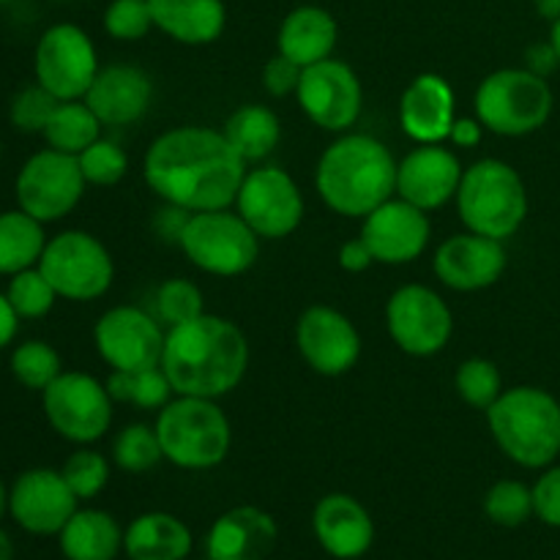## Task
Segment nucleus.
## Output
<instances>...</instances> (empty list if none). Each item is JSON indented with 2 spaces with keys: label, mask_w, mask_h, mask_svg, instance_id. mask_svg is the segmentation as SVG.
<instances>
[{
  "label": "nucleus",
  "mask_w": 560,
  "mask_h": 560,
  "mask_svg": "<svg viewBox=\"0 0 560 560\" xmlns=\"http://www.w3.org/2000/svg\"><path fill=\"white\" fill-rule=\"evenodd\" d=\"M249 164L211 126H175L148 145L142 178L153 195L186 211L233 208Z\"/></svg>",
  "instance_id": "nucleus-1"
},
{
  "label": "nucleus",
  "mask_w": 560,
  "mask_h": 560,
  "mask_svg": "<svg viewBox=\"0 0 560 560\" xmlns=\"http://www.w3.org/2000/svg\"><path fill=\"white\" fill-rule=\"evenodd\" d=\"M162 370L184 397L222 399L249 370V342L238 323L208 315L167 328Z\"/></svg>",
  "instance_id": "nucleus-2"
},
{
  "label": "nucleus",
  "mask_w": 560,
  "mask_h": 560,
  "mask_svg": "<svg viewBox=\"0 0 560 560\" xmlns=\"http://www.w3.org/2000/svg\"><path fill=\"white\" fill-rule=\"evenodd\" d=\"M397 164L377 137L345 131L323 151L315 189L334 213L364 219L397 195Z\"/></svg>",
  "instance_id": "nucleus-3"
},
{
  "label": "nucleus",
  "mask_w": 560,
  "mask_h": 560,
  "mask_svg": "<svg viewBox=\"0 0 560 560\" xmlns=\"http://www.w3.org/2000/svg\"><path fill=\"white\" fill-rule=\"evenodd\" d=\"M492 441L514 465L541 470L560 454V402L539 386L503 388L485 410Z\"/></svg>",
  "instance_id": "nucleus-4"
},
{
  "label": "nucleus",
  "mask_w": 560,
  "mask_h": 560,
  "mask_svg": "<svg viewBox=\"0 0 560 560\" xmlns=\"http://www.w3.org/2000/svg\"><path fill=\"white\" fill-rule=\"evenodd\" d=\"M156 435L167 463L180 470H211L228 459L233 427L219 399L175 394L156 413Z\"/></svg>",
  "instance_id": "nucleus-5"
},
{
  "label": "nucleus",
  "mask_w": 560,
  "mask_h": 560,
  "mask_svg": "<svg viewBox=\"0 0 560 560\" xmlns=\"http://www.w3.org/2000/svg\"><path fill=\"white\" fill-rule=\"evenodd\" d=\"M454 200L465 230L495 241L512 238L528 217L523 175L503 159H479L465 167Z\"/></svg>",
  "instance_id": "nucleus-6"
},
{
  "label": "nucleus",
  "mask_w": 560,
  "mask_h": 560,
  "mask_svg": "<svg viewBox=\"0 0 560 560\" xmlns=\"http://www.w3.org/2000/svg\"><path fill=\"white\" fill-rule=\"evenodd\" d=\"M556 96L545 77L528 69H498L479 82L474 96L476 118L501 137H525L550 120Z\"/></svg>",
  "instance_id": "nucleus-7"
},
{
  "label": "nucleus",
  "mask_w": 560,
  "mask_h": 560,
  "mask_svg": "<svg viewBox=\"0 0 560 560\" xmlns=\"http://www.w3.org/2000/svg\"><path fill=\"white\" fill-rule=\"evenodd\" d=\"M178 249L186 260L211 277H241L260 257V238L235 208L197 211L180 233Z\"/></svg>",
  "instance_id": "nucleus-8"
},
{
  "label": "nucleus",
  "mask_w": 560,
  "mask_h": 560,
  "mask_svg": "<svg viewBox=\"0 0 560 560\" xmlns=\"http://www.w3.org/2000/svg\"><path fill=\"white\" fill-rule=\"evenodd\" d=\"M58 299L96 301L113 288L115 262L107 246L85 230H63L47 241L38 260Z\"/></svg>",
  "instance_id": "nucleus-9"
},
{
  "label": "nucleus",
  "mask_w": 560,
  "mask_h": 560,
  "mask_svg": "<svg viewBox=\"0 0 560 560\" xmlns=\"http://www.w3.org/2000/svg\"><path fill=\"white\" fill-rule=\"evenodd\" d=\"M44 416L63 441L91 446L113 427V397L88 372H60L42 392Z\"/></svg>",
  "instance_id": "nucleus-10"
},
{
  "label": "nucleus",
  "mask_w": 560,
  "mask_h": 560,
  "mask_svg": "<svg viewBox=\"0 0 560 560\" xmlns=\"http://www.w3.org/2000/svg\"><path fill=\"white\" fill-rule=\"evenodd\" d=\"M233 208L260 241L288 238L304 222V195L293 175L277 164L246 170Z\"/></svg>",
  "instance_id": "nucleus-11"
},
{
  "label": "nucleus",
  "mask_w": 560,
  "mask_h": 560,
  "mask_svg": "<svg viewBox=\"0 0 560 560\" xmlns=\"http://www.w3.org/2000/svg\"><path fill=\"white\" fill-rule=\"evenodd\" d=\"M98 69L102 66H98L96 44L74 22H58L38 38L33 55L36 82L47 88L58 102L85 98Z\"/></svg>",
  "instance_id": "nucleus-12"
},
{
  "label": "nucleus",
  "mask_w": 560,
  "mask_h": 560,
  "mask_svg": "<svg viewBox=\"0 0 560 560\" xmlns=\"http://www.w3.org/2000/svg\"><path fill=\"white\" fill-rule=\"evenodd\" d=\"M386 328L402 353L430 359L452 342L454 315L443 295L427 284H402L386 304Z\"/></svg>",
  "instance_id": "nucleus-13"
},
{
  "label": "nucleus",
  "mask_w": 560,
  "mask_h": 560,
  "mask_svg": "<svg viewBox=\"0 0 560 560\" xmlns=\"http://www.w3.org/2000/svg\"><path fill=\"white\" fill-rule=\"evenodd\" d=\"M85 186L77 156L44 148L22 164L14 191L22 211L47 224L69 217L80 206Z\"/></svg>",
  "instance_id": "nucleus-14"
},
{
  "label": "nucleus",
  "mask_w": 560,
  "mask_h": 560,
  "mask_svg": "<svg viewBox=\"0 0 560 560\" xmlns=\"http://www.w3.org/2000/svg\"><path fill=\"white\" fill-rule=\"evenodd\" d=\"M295 98L312 124L331 135H345L361 118L364 88H361L359 74L345 60L331 55L301 71Z\"/></svg>",
  "instance_id": "nucleus-15"
},
{
  "label": "nucleus",
  "mask_w": 560,
  "mask_h": 560,
  "mask_svg": "<svg viewBox=\"0 0 560 560\" xmlns=\"http://www.w3.org/2000/svg\"><path fill=\"white\" fill-rule=\"evenodd\" d=\"M167 331L162 320L140 306H113L93 326V345L104 364L124 372H142L162 364Z\"/></svg>",
  "instance_id": "nucleus-16"
},
{
  "label": "nucleus",
  "mask_w": 560,
  "mask_h": 560,
  "mask_svg": "<svg viewBox=\"0 0 560 560\" xmlns=\"http://www.w3.org/2000/svg\"><path fill=\"white\" fill-rule=\"evenodd\" d=\"M295 348L312 372L339 377L361 359V334L348 315L326 304L301 312L295 323Z\"/></svg>",
  "instance_id": "nucleus-17"
},
{
  "label": "nucleus",
  "mask_w": 560,
  "mask_h": 560,
  "mask_svg": "<svg viewBox=\"0 0 560 560\" xmlns=\"http://www.w3.org/2000/svg\"><path fill=\"white\" fill-rule=\"evenodd\" d=\"M361 238L370 246L375 262L408 266V262L419 260L430 246V213L402 197H392L372 213H366L364 224H361Z\"/></svg>",
  "instance_id": "nucleus-18"
},
{
  "label": "nucleus",
  "mask_w": 560,
  "mask_h": 560,
  "mask_svg": "<svg viewBox=\"0 0 560 560\" xmlns=\"http://www.w3.org/2000/svg\"><path fill=\"white\" fill-rule=\"evenodd\" d=\"M80 498L66 485L63 474L52 468H31L16 476L9 490V514L22 530L33 536H58Z\"/></svg>",
  "instance_id": "nucleus-19"
},
{
  "label": "nucleus",
  "mask_w": 560,
  "mask_h": 560,
  "mask_svg": "<svg viewBox=\"0 0 560 560\" xmlns=\"http://www.w3.org/2000/svg\"><path fill=\"white\" fill-rule=\"evenodd\" d=\"M432 268L446 288L457 293H476V290L492 288L503 277L506 249H503V241L465 230L438 246Z\"/></svg>",
  "instance_id": "nucleus-20"
},
{
  "label": "nucleus",
  "mask_w": 560,
  "mask_h": 560,
  "mask_svg": "<svg viewBox=\"0 0 560 560\" xmlns=\"http://www.w3.org/2000/svg\"><path fill=\"white\" fill-rule=\"evenodd\" d=\"M463 162L452 148L419 145L397 164V197L432 213L457 197L463 180Z\"/></svg>",
  "instance_id": "nucleus-21"
},
{
  "label": "nucleus",
  "mask_w": 560,
  "mask_h": 560,
  "mask_svg": "<svg viewBox=\"0 0 560 560\" xmlns=\"http://www.w3.org/2000/svg\"><path fill=\"white\" fill-rule=\"evenodd\" d=\"M457 120V96L446 77L435 71L413 77L399 98V126L419 145L446 142Z\"/></svg>",
  "instance_id": "nucleus-22"
},
{
  "label": "nucleus",
  "mask_w": 560,
  "mask_h": 560,
  "mask_svg": "<svg viewBox=\"0 0 560 560\" xmlns=\"http://www.w3.org/2000/svg\"><path fill=\"white\" fill-rule=\"evenodd\" d=\"M312 530L323 550L337 560H359L375 541V523L361 501L348 492L320 498L312 512Z\"/></svg>",
  "instance_id": "nucleus-23"
},
{
  "label": "nucleus",
  "mask_w": 560,
  "mask_h": 560,
  "mask_svg": "<svg viewBox=\"0 0 560 560\" xmlns=\"http://www.w3.org/2000/svg\"><path fill=\"white\" fill-rule=\"evenodd\" d=\"M153 82L140 66L113 63L98 69L88 88L85 104L96 113L102 126H131L151 109Z\"/></svg>",
  "instance_id": "nucleus-24"
},
{
  "label": "nucleus",
  "mask_w": 560,
  "mask_h": 560,
  "mask_svg": "<svg viewBox=\"0 0 560 560\" xmlns=\"http://www.w3.org/2000/svg\"><path fill=\"white\" fill-rule=\"evenodd\" d=\"M277 520L260 506H235L211 525L206 550L211 560H266L277 547Z\"/></svg>",
  "instance_id": "nucleus-25"
},
{
  "label": "nucleus",
  "mask_w": 560,
  "mask_h": 560,
  "mask_svg": "<svg viewBox=\"0 0 560 560\" xmlns=\"http://www.w3.org/2000/svg\"><path fill=\"white\" fill-rule=\"evenodd\" d=\"M153 27L186 47H206L224 33V0H148Z\"/></svg>",
  "instance_id": "nucleus-26"
},
{
  "label": "nucleus",
  "mask_w": 560,
  "mask_h": 560,
  "mask_svg": "<svg viewBox=\"0 0 560 560\" xmlns=\"http://www.w3.org/2000/svg\"><path fill=\"white\" fill-rule=\"evenodd\" d=\"M337 38L339 25L331 11L320 9V5H299L279 25L277 47L301 69H306V66L331 58Z\"/></svg>",
  "instance_id": "nucleus-27"
},
{
  "label": "nucleus",
  "mask_w": 560,
  "mask_h": 560,
  "mask_svg": "<svg viewBox=\"0 0 560 560\" xmlns=\"http://www.w3.org/2000/svg\"><path fill=\"white\" fill-rule=\"evenodd\" d=\"M191 545L189 525L167 512L140 514L124 530V552L129 560H186Z\"/></svg>",
  "instance_id": "nucleus-28"
},
{
  "label": "nucleus",
  "mask_w": 560,
  "mask_h": 560,
  "mask_svg": "<svg viewBox=\"0 0 560 560\" xmlns=\"http://www.w3.org/2000/svg\"><path fill=\"white\" fill-rule=\"evenodd\" d=\"M58 539L66 560H115L124 552V528L102 509H77Z\"/></svg>",
  "instance_id": "nucleus-29"
},
{
  "label": "nucleus",
  "mask_w": 560,
  "mask_h": 560,
  "mask_svg": "<svg viewBox=\"0 0 560 560\" xmlns=\"http://www.w3.org/2000/svg\"><path fill=\"white\" fill-rule=\"evenodd\" d=\"M224 137L246 164H262L282 140V120L266 104H244L224 124Z\"/></svg>",
  "instance_id": "nucleus-30"
},
{
  "label": "nucleus",
  "mask_w": 560,
  "mask_h": 560,
  "mask_svg": "<svg viewBox=\"0 0 560 560\" xmlns=\"http://www.w3.org/2000/svg\"><path fill=\"white\" fill-rule=\"evenodd\" d=\"M47 241L44 222L33 219L22 208L0 213V273L14 277L25 268L38 266Z\"/></svg>",
  "instance_id": "nucleus-31"
},
{
  "label": "nucleus",
  "mask_w": 560,
  "mask_h": 560,
  "mask_svg": "<svg viewBox=\"0 0 560 560\" xmlns=\"http://www.w3.org/2000/svg\"><path fill=\"white\" fill-rule=\"evenodd\" d=\"M42 137L47 140V148L80 156L88 145H93L102 137V120L88 107L85 98L58 102L52 118L44 126Z\"/></svg>",
  "instance_id": "nucleus-32"
},
{
  "label": "nucleus",
  "mask_w": 560,
  "mask_h": 560,
  "mask_svg": "<svg viewBox=\"0 0 560 560\" xmlns=\"http://www.w3.org/2000/svg\"><path fill=\"white\" fill-rule=\"evenodd\" d=\"M164 459L162 443H159L156 427L151 424H126L113 441V463L126 474H148Z\"/></svg>",
  "instance_id": "nucleus-33"
},
{
  "label": "nucleus",
  "mask_w": 560,
  "mask_h": 560,
  "mask_svg": "<svg viewBox=\"0 0 560 560\" xmlns=\"http://www.w3.org/2000/svg\"><path fill=\"white\" fill-rule=\"evenodd\" d=\"M63 372L58 350L44 339H27L11 353V375L31 392H44Z\"/></svg>",
  "instance_id": "nucleus-34"
},
{
  "label": "nucleus",
  "mask_w": 560,
  "mask_h": 560,
  "mask_svg": "<svg viewBox=\"0 0 560 560\" xmlns=\"http://www.w3.org/2000/svg\"><path fill=\"white\" fill-rule=\"evenodd\" d=\"M485 514L490 523L501 528H520L536 517L534 512V487L523 485L517 479H501L487 490Z\"/></svg>",
  "instance_id": "nucleus-35"
},
{
  "label": "nucleus",
  "mask_w": 560,
  "mask_h": 560,
  "mask_svg": "<svg viewBox=\"0 0 560 560\" xmlns=\"http://www.w3.org/2000/svg\"><path fill=\"white\" fill-rule=\"evenodd\" d=\"M454 388H457L465 405L476 410H487L503 394L501 370L490 359H479V355L465 359L457 366V375H454Z\"/></svg>",
  "instance_id": "nucleus-36"
},
{
  "label": "nucleus",
  "mask_w": 560,
  "mask_h": 560,
  "mask_svg": "<svg viewBox=\"0 0 560 560\" xmlns=\"http://www.w3.org/2000/svg\"><path fill=\"white\" fill-rule=\"evenodd\" d=\"M5 299L14 306V312L20 315V320H38V317L49 315L58 301V293L49 284V279L44 277L42 268L33 266L25 271L9 277V288H5Z\"/></svg>",
  "instance_id": "nucleus-37"
},
{
  "label": "nucleus",
  "mask_w": 560,
  "mask_h": 560,
  "mask_svg": "<svg viewBox=\"0 0 560 560\" xmlns=\"http://www.w3.org/2000/svg\"><path fill=\"white\" fill-rule=\"evenodd\" d=\"M153 304H156V317L167 328L191 320V317H200L202 312H206L202 290L186 277L164 279V282L159 284Z\"/></svg>",
  "instance_id": "nucleus-38"
},
{
  "label": "nucleus",
  "mask_w": 560,
  "mask_h": 560,
  "mask_svg": "<svg viewBox=\"0 0 560 560\" xmlns=\"http://www.w3.org/2000/svg\"><path fill=\"white\" fill-rule=\"evenodd\" d=\"M60 474L80 501H91V498L102 495V490L107 487L109 463L102 452L82 446L66 459Z\"/></svg>",
  "instance_id": "nucleus-39"
},
{
  "label": "nucleus",
  "mask_w": 560,
  "mask_h": 560,
  "mask_svg": "<svg viewBox=\"0 0 560 560\" xmlns=\"http://www.w3.org/2000/svg\"><path fill=\"white\" fill-rule=\"evenodd\" d=\"M77 162H80L82 178L91 186H115L129 173V156H126L124 148L113 140H104V137L88 145L77 156Z\"/></svg>",
  "instance_id": "nucleus-40"
},
{
  "label": "nucleus",
  "mask_w": 560,
  "mask_h": 560,
  "mask_svg": "<svg viewBox=\"0 0 560 560\" xmlns=\"http://www.w3.org/2000/svg\"><path fill=\"white\" fill-rule=\"evenodd\" d=\"M55 107H58V98H55L47 88L33 82V85L22 88V91L11 98V126H14L16 131H25V135H42L47 120L52 118Z\"/></svg>",
  "instance_id": "nucleus-41"
},
{
  "label": "nucleus",
  "mask_w": 560,
  "mask_h": 560,
  "mask_svg": "<svg viewBox=\"0 0 560 560\" xmlns=\"http://www.w3.org/2000/svg\"><path fill=\"white\" fill-rule=\"evenodd\" d=\"M104 31L115 42H140L153 31L148 0H113L104 11Z\"/></svg>",
  "instance_id": "nucleus-42"
},
{
  "label": "nucleus",
  "mask_w": 560,
  "mask_h": 560,
  "mask_svg": "<svg viewBox=\"0 0 560 560\" xmlns=\"http://www.w3.org/2000/svg\"><path fill=\"white\" fill-rule=\"evenodd\" d=\"M175 397V388L170 377L164 375L162 364L151 370L135 372V392H131V405L142 410H162L170 399Z\"/></svg>",
  "instance_id": "nucleus-43"
},
{
  "label": "nucleus",
  "mask_w": 560,
  "mask_h": 560,
  "mask_svg": "<svg viewBox=\"0 0 560 560\" xmlns=\"http://www.w3.org/2000/svg\"><path fill=\"white\" fill-rule=\"evenodd\" d=\"M534 512L550 528H560V465H547L534 485Z\"/></svg>",
  "instance_id": "nucleus-44"
},
{
  "label": "nucleus",
  "mask_w": 560,
  "mask_h": 560,
  "mask_svg": "<svg viewBox=\"0 0 560 560\" xmlns=\"http://www.w3.org/2000/svg\"><path fill=\"white\" fill-rule=\"evenodd\" d=\"M301 66L295 60H290L288 55L277 52L266 66H262V85L266 91L271 93L273 98H284V96H295L301 82Z\"/></svg>",
  "instance_id": "nucleus-45"
},
{
  "label": "nucleus",
  "mask_w": 560,
  "mask_h": 560,
  "mask_svg": "<svg viewBox=\"0 0 560 560\" xmlns=\"http://www.w3.org/2000/svg\"><path fill=\"white\" fill-rule=\"evenodd\" d=\"M189 217H191V211H186V208H178V206H170V202H164L162 211L156 213V222H153V228H156V233L162 235V241L178 246L180 233H184Z\"/></svg>",
  "instance_id": "nucleus-46"
},
{
  "label": "nucleus",
  "mask_w": 560,
  "mask_h": 560,
  "mask_svg": "<svg viewBox=\"0 0 560 560\" xmlns=\"http://www.w3.org/2000/svg\"><path fill=\"white\" fill-rule=\"evenodd\" d=\"M560 66V55L558 49L552 47V42H539V44H530L528 49H525V66L523 69L534 71L536 77H550L552 71H556Z\"/></svg>",
  "instance_id": "nucleus-47"
},
{
  "label": "nucleus",
  "mask_w": 560,
  "mask_h": 560,
  "mask_svg": "<svg viewBox=\"0 0 560 560\" xmlns=\"http://www.w3.org/2000/svg\"><path fill=\"white\" fill-rule=\"evenodd\" d=\"M339 268L348 273H364L366 268L375 262V257H372L370 246L364 244V238H353V241H345L342 246H339Z\"/></svg>",
  "instance_id": "nucleus-48"
},
{
  "label": "nucleus",
  "mask_w": 560,
  "mask_h": 560,
  "mask_svg": "<svg viewBox=\"0 0 560 560\" xmlns=\"http://www.w3.org/2000/svg\"><path fill=\"white\" fill-rule=\"evenodd\" d=\"M485 126L479 118H457L454 120L452 131H448V140L457 148H476L485 137Z\"/></svg>",
  "instance_id": "nucleus-49"
},
{
  "label": "nucleus",
  "mask_w": 560,
  "mask_h": 560,
  "mask_svg": "<svg viewBox=\"0 0 560 560\" xmlns=\"http://www.w3.org/2000/svg\"><path fill=\"white\" fill-rule=\"evenodd\" d=\"M107 394L113 397V402H131V392H135V372L113 370L107 377Z\"/></svg>",
  "instance_id": "nucleus-50"
},
{
  "label": "nucleus",
  "mask_w": 560,
  "mask_h": 560,
  "mask_svg": "<svg viewBox=\"0 0 560 560\" xmlns=\"http://www.w3.org/2000/svg\"><path fill=\"white\" fill-rule=\"evenodd\" d=\"M16 331H20V315L9 304L5 293H0V350H5L14 342Z\"/></svg>",
  "instance_id": "nucleus-51"
},
{
  "label": "nucleus",
  "mask_w": 560,
  "mask_h": 560,
  "mask_svg": "<svg viewBox=\"0 0 560 560\" xmlns=\"http://www.w3.org/2000/svg\"><path fill=\"white\" fill-rule=\"evenodd\" d=\"M536 5V14L547 22H556L560 20V0H534Z\"/></svg>",
  "instance_id": "nucleus-52"
},
{
  "label": "nucleus",
  "mask_w": 560,
  "mask_h": 560,
  "mask_svg": "<svg viewBox=\"0 0 560 560\" xmlns=\"http://www.w3.org/2000/svg\"><path fill=\"white\" fill-rule=\"evenodd\" d=\"M0 560H14V541L5 530H0Z\"/></svg>",
  "instance_id": "nucleus-53"
},
{
  "label": "nucleus",
  "mask_w": 560,
  "mask_h": 560,
  "mask_svg": "<svg viewBox=\"0 0 560 560\" xmlns=\"http://www.w3.org/2000/svg\"><path fill=\"white\" fill-rule=\"evenodd\" d=\"M5 512H9V490H5V485L0 481V517H3Z\"/></svg>",
  "instance_id": "nucleus-54"
},
{
  "label": "nucleus",
  "mask_w": 560,
  "mask_h": 560,
  "mask_svg": "<svg viewBox=\"0 0 560 560\" xmlns=\"http://www.w3.org/2000/svg\"><path fill=\"white\" fill-rule=\"evenodd\" d=\"M550 42H552V47H556L558 55H560V20L552 22V27H550Z\"/></svg>",
  "instance_id": "nucleus-55"
},
{
  "label": "nucleus",
  "mask_w": 560,
  "mask_h": 560,
  "mask_svg": "<svg viewBox=\"0 0 560 560\" xmlns=\"http://www.w3.org/2000/svg\"><path fill=\"white\" fill-rule=\"evenodd\" d=\"M9 3H14V0H0V5H9Z\"/></svg>",
  "instance_id": "nucleus-56"
},
{
  "label": "nucleus",
  "mask_w": 560,
  "mask_h": 560,
  "mask_svg": "<svg viewBox=\"0 0 560 560\" xmlns=\"http://www.w3.org/2000/svg\"><path fill=\"white\" fill-rule=\"evenodd\" d=\"M0 159H3V142H0Z\"/></svg>",
  "instance_id": "nucleus-57"
},
{
  "label": "nucleus",
  "mask_w": 560,
  "mask_h": 560,
  "mask_svg": "<svg viewBox=\"0 0 560 560\" xmlns=\"http://www.w3.org/2000/svg\"><path fill=\"white\" fill-rule=\"evenodd\" d=\"M58 3H60V0H58Z\"/></svg>",
  "instance_id": "nucleus-58"
}]
</instances>
